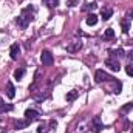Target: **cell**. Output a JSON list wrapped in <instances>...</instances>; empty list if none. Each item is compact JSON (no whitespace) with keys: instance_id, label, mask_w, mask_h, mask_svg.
<instances>
[{"instance_id":"cell-1","label":"cell","mask_w":133,"mask_h":133,"mask_svg":"<svg viewBox=\"0 0 133 133\" xmlns=\"http://www.w3.org/2000/svg\"><path fill=\"white\" fill-rule=\"evenodd\" d=\"M33 19H34L33 14H30V16H25V14L22 12V16L16 19V23H17L20 28H26V26L30 25V22H33Z\"/></svg>"},{"instance_id":"cell-12","label":"cell","mask_w":133,"mask_h":133,"mask_svg":"<svg viewBox=\"0 0 133 133\" xmlns=\"http://www.w3.org/2000/svg\"><path fill=\"white\" fill-rule=\"evenodd\" d=\"M81 48H82V43H81V42H76L74 45H71V46H68L66 50H68L70 53H74V51H77V50H81Z\"/></svg>"},{"instance_id":"cell-18","label":"cell","mask_w":133,"mask_h":133,"mask_svg":"<svg viewBox=\"0 0 133 133\" xmlns=\"http://www.w3.org/2000/svg\"><path fill=\"white\" fill-rule=\"evenodd\" d=\"M96 6H98V5H96V3H85V5H84V8H82V9H84V11H88V9H95V8H96Z\"/></svg>"},{"instance_id":"cell-23","label":"cell","mask_w":133,"mask_h":133,"mask_svg":"<svg viewBox=\"0 0 133 133\" xmlns=\"http://www.w3.org/2000/svg\"><path fill=\"white\" fill-rule=\"evenodd\" d=\"M132 108H133V102L130 105H124V107H122V111H129V110H132Z\"/></svg>"},{"instance_id":"cell-21","label":"cell","mask_w":133,"mask_h":133,"mask_svg":"<svg viewBox=\"0 0 133 133\" xmlns=\"http://www.w3.org/2000/svg\"><path fill=\"white\" fill-rule=\"evenodd\" d=\"M111 54H113V56H116V54H118L119 57H122V56H124V51H122L121 48H118L116 51H111Z\"/></svg>"},{"instance_id":"cell-8","label":"cell","mask_w":133,"mask_h":133,"mask_svg":"<svg viewBox=\"0 0 133 133\" xmlns=\"http://www.w3.org/2000/svg\"><path fill=\"white\" fill-rule=\"evenodd\" d=\"M101 16H102V19H104V20H108V19L113 16V9H111V8H108V6H104V8L101 9Z\"/></svg>"},{"instance_id":"cell-14","label":"cell","mask_w":133,"mask_h":133,"mask_svg":"<svg viewBox=\"0 0 133 133\" xmlns=\"http://www.w3.org/2000/svg\"><path fill=\"white\" fill-rule=\"evenodd\" d=\"M113 37H115V31H113L111 28L105 30V33H104V39H105V40H110V39H113Z\"/></svg>"},{"instance_id":"cell-10","label":"cell","mask_w":133,"mask_h":133,"mask_svg":"<svg viewBox=\"0 0 133 133\" xmlns=\"http://www.w3.org/2000/svg\"><path fill=\"white\" fill-rule=\"evenodd\" d=\"M96 23H98V16H95V14H90V16L87 17V25L93 26V25H96Z\"/></svg>"},{"instance_id":"cell-16","label":"cell","mask_w":133,"mask_h":133,"mask_svg":"<svg viewBox=\"0 0 133 133\" xmlns=\"http://www.w3.org/2000/svg\"><path fill=\"white\" fill-rule=\"evenodd\" d=\"M23 74H25V70H23V68H19V70L14 71V77H16L17 81H20V79L23 77Z\"/></svg>"},{"instance_id":"cell-24","label":"cell","mask_w":133,"mask_h":133,"mask_svg":"<svg viewBox=\"0 0 133 133\" xmlns=\"http://www.w3.org/2000/svg\"><path fill=\"white\" fill-rule=\"evenodd\" d=\"M77 5V0H70L68 2V6H76Z\"/></svg>"},{"instance_id":"cell-13","label":"cell","mask_w":133,"mask_h":133,"mask_svg":"<svg viewBox=\"0 0 133 133\" xmlns=\"http://www.w3.org/2000/svg\"><path fill=\"white\" fill-rule=\"evenodd\" d=\"M30 124H31V122L26 121V119H25V121H20V119H19V121L16 122V127H17V129H25V127H28Z\"/></svg>"},{"instance_id":"cell-25","label":"cell","mask_w":133,"mask_h":133,"mask_svg":"<svg viewBox=\"0 0 133 133\" xmlns=\"http://www.w3.org/2000/svg\"><path fill=\"white\" fill-rule=\"evenodd\" d=\"M125 17H127V19H133V11H129V12L125 14Z\"/></svg>"},{"instance_id":"cell-3","label":"cell","mask_w":133,"mask_h":133,"mask_svg":"<svg viewBox=\"0 0 133 133\" xmlns=\"http://www.w3.org/2000/svg\"><path fill=\"white\" fill-rule=\"evenodd\" d=\"M95 81L98 84H101V82H110V81H113V77L110 74H107L104 70H98L96 74H95Z\"/></svg>"},{"instance_id":"cell-15","label":"cell","mask_w":133,"mask_h":133,"mask_svg":"<svg viewBox=\"0 0 133 133\" xmlns=\"http://www.w3.org/2000/svg\"><path fill=\"white\" fill-rule=\"evenodd\" d=\"M121 26H122V33L127 34L130 31V22H127V20H122L121 22Z\"/></svg>"},{"instance_id":"cell-19","label":"cell","mask_w":133,"mask_h":133,"mask_svg":"<svg viewBox=\"0 0 133 133\" xmlns=\"http://www.w3.org/2000/svg\"><path fill=\"white\" fill-rule=\"evenodd\" d=\"M125 73H127L129 76H132V77H133V64H129V65L125 66Z\"/></svg>"},{"instance_id":"cell-2","label":"cell","mask_w":133,"mask_h":133,"mask_svg":"<svg viewBox=\"0 0 133 133\" xmlns=\"http://www.w3.org/2000/svg\"><path fill=\"white\" fill-rule=\"evenodd\" d=\"M40 62H42L43 65H46V66L53 65V62H54V57H53L51 51H48V50H43V51H42V54H40Z\"/></svg>"},{"instance_id":"cell-26","label":"cell","mask_w":133,"mask_h":133,"mask_svg":"<svg viewBox=\"0 0 133 133\" xmlns=\"http://www.w3.org/2000/svg\"><path fill=\"white\" fill-rule=\"evenodd\" d=\"M127 56H129V61H133V51H130Z\"/></svg>"},{"instance_id":"cell-11","label":"cell","mask_w":133,"mask_h":133,"mask_svg":"<svg viewBox=\"0 0 133 133\" xmlns=\"http://www.w3.org/2000/svg\"><path fill=\"white\" fill-rule=\"evenodd\" d=\"M77 96H79V91L73 90V91H70V93L66 95V101H68V102H71V101H74V99H76Z\"/></svg>"},{"instance_id":"cell-17","label":"cell","mask_w":133,"mask_h":133,"mask_svg":"<svg viewBox=\"0 0 133 133\" xmlns=\"http://www.w3.org/2000/svg\"><path fill=\"white\" fill-rule=\"evenodd\" d=\"M9 110H12V107L11 105H5L3 101L0 99V111H9Z\"/></svg>"},{"instance_id":"cell-6","label":"cell","mask_w":133,"mask_h":133,"mask_svg":"<svg viewBox=\"0 0 133 133\" xmlns=\"http://www.w3.org/2000/svg\"><path fill=\"white\" fill-rule=\"evenodd\" d=\"M37 118H39V111H36L33 108H28V110L25 111V119H26V121L33 122L34 119H37Z\"/></svg>"},{"instance_id":"cell-20","label":"cell","mask_w":133,"mask_h":133,"mask_svg":"<svg viewBox=\"0 0 133 133\" xmlns=\"http://www.w3.org/2000/svg\"><path fill=\"white\" fill-rule=\"evenodd\" d=\"M37 133H48L46 125H45V124H40V125H39V129H37Z\"/></svg>"},{"instance_id":"cell-5","label":"cell","mask_w":133,"mask_h":133,"mask_svg":"<svg viewBox=\"0 0 133 133\" xmlns=\"http://www.w3.org/2000/svg\"><path fill=\"white\" fill-rule=\"evenodd\" d=\"M91 129H93V132H95V133H99L101 130L104 129V125H102V122H101L99 116L93 118V121H91Z\"/></svg>"},{"instance_id":"cell-4","label":"cell","mask_w":133,"mask_h":133,"mask_svg":"<svg viewBox=\"0 0 133 133\" xmlns=\"http://www.w3.org/2000/svg\"><path fill=\"white\" fill-rule=\"evenodd\" d=\"M105 66H108L111 71H116V73L121 70V65H119V62H118V61H116L113 56H111V57H108V59L105 61Z\"/></svg>"},{"instance_id":"cell-9","label":"cell","mask_w":133,"mask_h":133,"mask_svg":"<svg viewBox=\"0 0 133 133\" xmlns=\"http://www.w3.org/2000/svg\"><path fill=\"white\" fill-rule=\"evenodd\" d=\"M6 96H8L9 99H12V98L16 96V88H14L12 82H6Z\"/></svg>"},{"instance_id":"cell-7","label":"cell","mask_w":133,"mask_h":133,"mask_svg":"<svg viewBox=\"0 0 133 133\" xmlns=\"http://www.w3.org/2000/svg\"><path fill=\"white\" fill-rule=\"evenodd\" d=\"M9 54H11V59H12V61H16V59L19 57V54H20V46H19L17 43H14V45H11V50H9Z\"/></svg>"},{"instance_id":"cell-22","label":"cell","mask_w":133,"mask_h":133,"mask_svg":"<svg viewBox=\"0 0 133 133\" xmlns=\"http://www.w3.org/2000/svg\"><path fill=\"white\" fill-rule=\"evenodd\" d=\"M45 3H48V6H57L59 0H45Z\"/></svg>"}]
</instances>
